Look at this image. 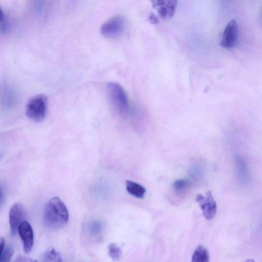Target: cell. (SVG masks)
Here are the masks:
<instances>
[{"instance_id": "obj_19", "label": "cell", "mask_w": 262, "mask_h": 262, "mask_svg": "<svg viewBox=\"0 0 262 262\" xmlns=\"http://www.w3.org/2000/svg\"><path fill=\"white\" fill-rule=\"evenodd\" d=\"M5 200V197L3 187L1 182H0V209L4 205Z\"/></svg>"}, {"instance_id": "obj_24", "label": "cell", "mask_w": 262, "mask_h": 262, "mask_svg": "<svg viewBox=\"0 0 262 262\" xmlns=\"http://www.w3.org/2000/svg\"><path fill=\"white\" fill-rule=\"evenodd\" d=\"M3 154L2 153H0V161L3 159Z\"/></svg>"}, {"instance_id": "obj_14", "label": "cell", "mask_w": 262, "mask_h": 262, "mask_svg": "<svg viewBox=\"0 0 262 262\" xmlns=\"http://www.w3.org/2000/svg\"><path fill=\"white\" fill-rule=\"evenodd\" d=\"M191 186V183L187 180H179L173 184L172 188L178 193H182Z\"/></svg>"}, {"instance_id": "obj_22", "label": "cell", "mask_w": 262, "mask_h": 262, "mask_svg": "<svg viewBox=\"0 0 262 262\" xmlns=\"http://www.w3.org/2000/svg\"><path fill=\"white\" fill-rule=\"evenodd\" d=\"M5 15L3 11L0 7V22H2L4 19Z\"/></svg>"}, {"instance_id": "obj_6", "label": "cell", "mask_w": 262, "mask_h": 262, "mask_svg": "<svg viewBox=\"0 0 262 262\" xmlns=\"http://www.w3.org/2000/svg\"><path fill=\"white\" fill-rule=\"evenodd\" d=\"M239 33L238 26L235 20H231L226 26L220 45L226 49L234 48L236 45Z\"/></svg>"}, {"instance_id": "obj_9", "label": "cell", "mask_w": 262, "mask_h": 262, "mask_svg": "<svg viewBox=\"0 0 262 262\" xmlns=\"http://www.w3.org/2000/svg\"><path fill=\"white\" fill-rule=\"evenodd\" d=\"M153 3L154 7L157 9L160 17L164 19H169L173 16L178 5V2L174 0Z\"/></svg>"}, {"instance_id": "obj_4", "label": "cell", "mask_w": 262, "mask_h": 262, "mask_svg": "<svg viewBox=\"0 0 262 262\" xmlns=\"http://www.w3.org/2000/svg\"><path fill=\"white\" fill-rule=\"evenodd\" d=\"M125 21L123 17L116 16L106 22L101 27L102 34L108 38L119 37L123 33Z\"/></svg>"}, {"instance_id": "obj_10", "label": "cell", "mask_w": 262, "mask_h": 262, "mask_svg": "<svg viewBox=\"0 0 262 262\" xmlns=\"http://www.w3.org/2000/svg\"><path fill=\"white\" fill-rule=\"evenodd\" d=\"M126 190L131 196L139 199L144 198L146 190L138 183L127 181L126 183Z\"/></svg>"}, {"instance_id": "obj_2", "label": "cell", "mask_w": 262, "mask_h": 262, "mask_svg": "<svg viewBox=\"0 0 262 262\" xmlns=\"http://www.w3.org/2000/svg\"><path fill=\"white\" fill-rule=\"evenodd\" d=\"M47 110V98L43 95L33 97L26 106V115L28 119L41 123L45 118Z\"/></svg>"}, {"instance_id": "obj_1", "label": "cell", "mask_w": 262, "mask_h": 262, "mask_svg": "<svg viewBox=\"0 0 262 262\" xmlns=\"http://www.w3.org/2000/svg\"><path fill=\"white\" fill-rule=\"evenodd\" d=\"M68 210L59 197H53L46 203L43 216L45 225L48 228L59 229L68 223Z\"/></svg>"}, {"instance_id": "obj_18", "label": "cell", "mask_w": 262, "mask_h": 262, "mask_svg": "<svg viewBox=\"0 0 262 262\" xmlns=\"http://www.w3.org/2000/svg\"><path fill=\"white\" fill-rule=\"evenodd\" d=\"M13 262H38V260L19 255Z\"/></svg>"}, {"instance_id": "obj_5", "label": "cell", "mask_w": 262, "mask_h": 262, "mask_svg": "<svg viewBox=\"0 0 262 262\" xmlns=\"http://www.w3.org/2000/svg\"><path fill=\"white\" fill-rule=\"evenodd\" d=\"M196 201L199 204L204 217L208 220L213 219L217 213V204L211 191H208L205 196L198 194Z\"/></svg>"}, {"instance_id": "obj_16", "label": "cell", "mask_w": 262, "mask_h": 262, "mask_svg": "<svg viewBox=\"0 0 262 262\" xmlns=\"http://www.w3.org/2000/svg\"><path fill=\"white\" fill-rule=\"evenodd\" d=\"M14 249L13 246H10L4 251L1 257L0 262H10L14 255Z\"/></svg>"}, {"instance_id": "obj_15", "label": "cell", "mask_w": 262, "mask_h": 262, "mask_svg": "<svg viewBox=\"0 0 262 262\" xmlns=\"http://www.w3.org/2000/svg\"><path fill=\"white\" fill-rule=\"evenodd\" d=\"M103 229L101 222L95 221L91 222L88 226L90 234L93 236H97L101 234Z\"/></svg>"}, {"instance_id": "obj_13", "label": "cell", "mask_w": 262, "mask_h": 262, "mask_svg": "<svg viewBox=\"0 0 262 262\" xmlns=\"http://www.w3.org/2000/svg\"><path fill=\"white\" fill-rule=\"evenodd\" d=\"M108 254L114 261H118L122 256V249L117 244L111 243L108 246Z\"/></svg>"}, {"instance_id": "obj_12", "label": "cell", "mask_w": 262, "mask_h": 262, "mask_svg": "<svg viewBox=\"0 0 262 262\" xmlns=\"http://www.w3.org/2000/svg\"><path fill=\"white\" fill-rule=\"evenodd\" d=\"M41 262H62V258L59 252L51 248L44 253Z\"/></svg>"}, {"instance_id": "obj_11", "label": "cell", "mask_w": 262, "mask_h": 262, "mask_svg": "<svg viewBox=\"0 0 262 262\" xmlns=\"http://www.w3.org/2000/svg\"><path fill=\"white\" fill-rule=\"evenodd\" d=\"M209 254L207 248L200 245L194 253L192 262H209Z\"/></svg>"}, {"instance_id": "obj_3", "label": "cell", "mask_w": 262, "mask_h": 262, "mask_svg": "<svg viewBox=\"0 0 262 262\" xmlns=\"http://www.w3.org/2000/svg\"><path fill=\"white\" fill-rule=\"evenodd\" d=\"M107 91L111 103L122 114L128 113L129 108L128 98L122 86L115 82L107 84Z\"/></svg>"}, {"instance_id": "obj_23", "label": "cell", "mask_w": 262, "mask_h": 262, "mask_svg": "<svg viewBox=\"0 0 262 262\" xmlns=\"http://www.w3.org/2000/svg\"><path fill=\"white\" fill-rule=\"evenodd\" d=\"M245 262H254V261L252 259H248L245 261Z\"/></svg>"}, {"instance_id": "obj_20", "label": "cell", "mask_w": 262, "mask_h": 262, "mask_svg": "<svg viewBox=\"0 0 262 262\" xmlns=\"http://www.w3.org/2000/svg\"><path fill=\"white\" fill-rule=\"evenodd\" d=\"M5 241L3 238H0V257H1L5 248Z\"/></svg>"}, {"instance_id": "obj_21", "label": "cell", "mask_w": 262, "mask_h": 262, "mask_svg": "<svg viewBox=\"0 0 262 262\" xmlns=\"http://www.w3.org/2000/svg\"><path fill=\"white\" fill-rule=\"evenodd\" d=\"M150 21L153 24H157L159 22L158 18L154 14H152L150 16Z\"/></svg>"}, {"instance_id": "obj_8", "label": "cell", "mask_w": 262, "mask_h": 262, "mask_svg": "<svg viewBox=\"0 0 262 262\" xmlns=\"http://www.w3.org/2000/svg\"><path fill=\"white\" fill-rule=\"evenodd\" d=\"M26 212L21 203H16L11 208L9 214L11 234L15 236L18 231L20 224L25 221Z\"/></svg>"}, {"instance_id": "obj_17", "label": "cell", "mask_w": 262, "mask_h": 262, "mask_svg": "<svg viewBox=\"0 0 262 262\" xmlns=\"http://www.w3.org/2000/svg\"><path fill=\"white\" fill-rule=\"evenodd\" d=\"M203 168L200 164L193 166L191 170V174L194 179L198 180L201 178L203 174Z\"/></svg>"}, {"instance_id": "obj_7", "label": "cell", "mask_w": 262, "mask_h": 262, "mask_svg": "<svg viewBox=\"0 0 262 262\" xmlns=\"http://www.w3.org/2000/svg\"><path fill=\"white\" fill-rule=\"evenodd\" d=\"M18 231L23 241L25 252L30 253L34 244V234L31 225L25 220L19 226Z\"/></svg>"}]
</instances>
